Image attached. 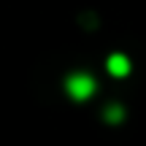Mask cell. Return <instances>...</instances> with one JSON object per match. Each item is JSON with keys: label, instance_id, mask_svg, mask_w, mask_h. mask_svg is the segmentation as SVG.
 <instances>
[{"label": "cell", "instance_id": "obj_1", "mask_svg": "<svg viewBox=\"0 0 146 146\" xmlns=\"http://www.w3.org/2000/svg\"><path fill=\"white\" fill-rule=\"evenodd\" d=\"M65 89H68V95L73 100H89L95 95V78L87 76V73H73L68 76V81H65Z\"/></svg>", "mask_w": 146, "mask_h": 146}, {"label": "cell", "instance_id": "obj_2", "mask_svg": "<svg viewBox=\"0 0 146 146\" xmlns=\"http://www.w3.org/2000/svg\"><path fill=\"white\" fill-rule=\"evenodd\" d=\"M106 68H108L111 76L122 78V76H127V73H130V60H127L125 54H111L108 62H106Z\"/></svg>", "mask_w": 146, "mask_h": 146}, {"label": "cell", "instance_id": "obj_3", "mask_svg": "<svg viewBox=\"0 0 146 146\" xmlns=\"http://www.w3.org/2000/svg\"><path fill=\"white\" fill-rule=\"evenodd\" d=\"M122 116H125V114H122V108H119V106H111V108L106 111V119H108V122H119Z\"/></svg>", "mask_w": 146, "mask_h": 146}]
</instances>
